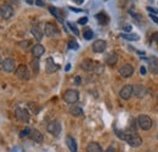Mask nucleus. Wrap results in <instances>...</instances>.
<instances>
[{"mask_svg":"<svg viewBox=\"0 0 158 152\" xmlns=\"http://www.w3.org/2000/svg\"><path fill=\"white\" fill-rule=\"evenodd\" d=\"M29 45H30V41L29 40H23V41H20V43H19V46L22 50H28Z\"/></svg>","mask_w":158,"mask_h":152,"instance_id":"29","label":"nucleus"},{"mask_svg":"<svg viewBox=\"0 0 158 152\" xmlns=\"http://www.w3.org/2000/svg\"><path fill=\"white\" fill-rule=\"evenodd\" d=\"M140 74H141V76H145V74H146V68L143 67V66L140 68Z\"/></svg>","mask_w":158,"mask_h":152,"instance_id":"36","label":"nucleus"},{"mask_svg":"<svg viewBox=\"0 0 158 152\" xmlns=\"http://www.w3.org/2000/svg\"><path fill=\"white\" fill-rule=\"evenodd\" d=\"M157 139H158V135H157Z\"/></svg>","mask_w":158,"mask_h":152,"instance_id":"45","label":"nucleus"},{"mask_svg":"<svg viewBox=\"0 0 158 152\" xmlns=\"http://www.w3.org/2000/svg\"><path fill=\"white\" fill-rule=\"evenodd\" d=\"M118 135L120 139H123L124 141H126L130 146H133V147H139L140 145L142 144V139L140 137L138 134H136V131L135 130H125L123 133H119L118 131Z\"/></svg>","mask_w":158,"mask_h":152,"instance_id":"1","label":"nucleus"},{"mask_svg":"<svg viewBox=\"0 0 158 152\" xmlns=\"http://www.w3.org/2000/svg\"><path fill=\"white\" fill-rule=\"evenodd\" d=\"M96 20L100 22L101 25H107L108 23V17H107V15L106 13H103V12H100V13H97L96 16Z\"/></svg>","mask_w":158,"mask_h":152,"instance_id":"24","label":"nucleus"},{"mask_svg":"<svg viewBox=\"0 0 158 152\" xmlns=\"http://www.w3.org/2000/svg\"><path fill=\"white\" fill-rule=\"evenodd\" d=\"M130 13H132V15L134 16V18H135V20H136V21H140V20H141V16H140V15H138V13H135L134 11H130Z\"/></svg>","mask_w":158,"mask_h":152,"instance_id":"34","label":"nucleus"},{"mask_svg":"<svg viewBox=\"0 0 158 152\" xmlns=\"http://www.w3.org/2000/svg\"><path fill=\"white\" fill-rule=\"evenodd\" d=\"M75 84L77 85L80 84V77H75Z\"/></svg>","mask_w":158,"mask_h":152,"instance_id":"40","label":"nucleus"},{"mask_svg":"<svg viewBox=\"0 0 158 152\" xmlns=\"http://www.w3.org/2000/svg\"><path fill=\"white\" fill-rule=\"evenodd\" d=\"M138 124L139 127L142 129V130H150L152 128V119L146 116V114H141V116H139L138 118Z\"/></svg>","mask_w":158,"mask_h":152,"instance_id":"4","label":"nucleus"},{"mask_svg":"<svg viewBox=\"0 0 158 152\" xmlns=\"http://www.w3.org/2000/svg\"><path fill=\"white\" fill-rule=\"evenodd\" d=\"M1 62H3V61H1V57H0V64H1Z\"/></svg>","mask_w":158,"mask_h":152,"instance_id":"44","label":"nucleus"},{"mask_svg":"<svg viewBox=\"0 0 158 152\" xmlns=\"http://www.w3.org/2000/svg\"><path fill=\"white\" fill-rule=\"evenodd\" d=\"M15 74L21 80H27V79H29V77H30L29 71H28V67H27L26 64H20V66L16 68Z\"/></svg>","mask_w":158,"mask_h":152,"instance_id":"7","label":"nucleus"},{"mask_svg":"<svg viewBox=\"0 0 158 152\" xmlns=\"http://www.w3.org/2000/svg\"><path fill=\"white\" fill-rule=\"evenodd\" d=\"M63 100H65V102H67V104L73 105L79 100V93L74 89L66 90L65 94H63Z\"/></svg>","mask_w":158,"mask_h":152,"instance_id":"2","label":"nucleus"},{"mask_svg":"<svg viewBox=\"0 0 158 152\" xmlns=\"http://www.w3.org/2000/svg\"><path fill=\"white\" fill-rule=\"evenodd\" d=\"M44 52H45V48L42 44H35L33 49H32V54H33L34 58H39L40 56H43Z\"/></svg>","mask_w":158,"mask_h":152,"instance_id":"15","label":"nucleus"},{"mask_svg":"<svg viewBox=\"0 0 158 152\" xmlns=\"http://www.w3.org/2000/svg\"><path fill=\"white\" fill-rule=\"evenodd\" d=\"M146 152H150V151H146Z\"/></svg>","mask_w":158,"mask_h":152,"instance_id":"46","label":"nucleus"},{"mask_svg":"<svg viewBox=\"0 0 158 152\" xmlns=\"http://www.w3.org/2000/svg\"><path fill=\"white\" fill-rule=\"evenodd\" d=\"M30 32H32L33 37H34V38L37 39L38 41H42V39H43V32H42V29H40L38 26H33V27H32Z\"/></svg>","mask_w":158,"mask_h":152,"instance_id":"22","label":"nucleus"},{"mask_svg":"<svg viewBox=\"0 0 158 152\" xmlns=\"http://www.w3.org/2000/svg\"><path fill=\"white\" fill-rule=\"evenodd\" d=\"M68 112L71 116H73V117H80V116H83V110L82 107H79V106H77V105H72L69 110H68Z\"/></svg>","mask_w":158,"mask_h":152,"instance_id":"18","label":"nucleus"},{"mask_svg":"<svg viewBox=\"0 0 158 152\" xmlns=\"http://www.w3.org/2000/svg\"><path fill=\"white\" fill-rule=\"evenodd\" d=\"M29 136H30V139L33 141H35V142H43V140H44L43 134L38 130V129H33V130H30V135Z\"/></svg>","mask_w":158,"mask_h":152,"instance_id":"17","label":"nucleus"},{"mask_svg":"<svg viewBox=\"0 0 158 152\" xmlns=\"http://www.w3.org/2000/svg\"><path fill=\"white\" fill-rule=\"evenodd\" d=\"M1 68H3V71H5L7 73H10V72H13V71H16V62H15V60L13 58H5L4 61L1 62Z\"/></svg>","mask_w":158,"mask_h":152,"instance_id":"8","label":"nucleus"},{"mask_svg":"<svg viewBox=\"0 0 158 152\" xmlns=\"http://www.w3.org/2000/svg\"><path fill=\"white\" fill-rule=\"evenodd\" d=\"M147 10H148V11H150V12H153V15H156V13L158 12V11L156 10V9H152L151 6H148V7H147Z\"/></svg>","mask_w":158,"mask_h":152,"instance_id":"37","label":"nucleus"},{"mask_svg":"<svg viewBox=\"0 0 158 152\" xmlns=\"http://www.w3.org/2000/svg\"><path fill=\"white\" fill-rule=\"evenodd\" d=\"M133 95H134L133 94V85H130V84L124 85L119 91V96H120V99H123V100H129Z\"/></svg>","mask_w":158,"mask_h":152,"instance_id":"10","label":"nucleus"},{"mask_svg":"<svg viewBox=\"0 0 158 152\" xmlns=\"http://www.w3.org/2000/svg\"><path fill=\"white\" fill-rule=\"evenodd\" d=\"M150 70L152 73H158V58L152 57L150 60Z\"/></svg>","mask_w":158,"mask_h":152,"instance_id":"23","label":"nucleus"},{"mask_svg":"<svg viewBox=\"0 0 158 152\" xmlns=\"http://www.w3.org/2000/svg\"><path fill=\"white\" fill-rule=\"evenodd\" d=\"M73 1L77 3V4H79V5H80V4H83V3H84V0H73Z\"/></svg>","mask_w":158,"mask_h":152,"instance_id":"42","label":"nucleus"},{"mask_svg":"<svg viewBox=\"0 0 158 152\" xmlns=\"http://www.w3.org/2000/svg\"><path fill=\"white\" fill-rule=\"evenodd\" d=\"M69 70H71V63H68V64L66 66V71H69Z\"/></svg>","mask_w":158,"mask_h":152,"instance_id":"43","label":"nucleus"},{"mask_svg":"<svg viewBox=\"0 0 158 152\" xmlns=\"http://www.w3.org/2000/svg\"><path fill=\"white\" fill-rule=\"evenodd\" d=\"M35 4H37L38 6H44V3L42 1V0H37V1H35Z\"/></svg>","mask_w":158,"mask_h":152,"instance_id":"39","label":"nucleus"},{"mask_svg":"<svg viewBox=\"0 0 158 152\" xmlns=\"http://www.w3.org/2000/svg\"><path fill=\"white\" fill-rule=\"evenodd\" d=\"M44 34L49 38H55V37L60 35V31H58L56 25L51 23V22H46L44 26Z\"/></svg>","mask_w":158,"mask_h":152,"instance_id":"3","label":"nucleus"},{"mask_svg":"<svg viewBox=\"0 0 158 152\" xmlns=\"http://www.w3.org/2000/svg\"><path fill=\"white\" fill-rule=\"evenodd\" d=\"M49 10H50V12L57 18L58 21H60V22H63V18H62V16H61V12L58 11V9L54 7V6H50V7H49Z\"/></svg>","mask_w":158,"mask_h":152,"instance_id":"25","label":"nucleus"},{"mask_svg":"<svg viewBox=\"0 0 158 152\" xmlns=\"http://www.w3.org/2000/svg\"><path fill=\"white\" fill-rule=\"evenodd\" d=\"M120 37L123 39H126V40H133V41L139 40V35L138 34H120Z\"/></svg>","mask_w":158,"mask_h":152,"instance_id":"27","label":"nucleus"},{"mask_svg":"<svg viewBox=\"0 0 158 152\" xmlns=\"http://www.w3.org/2000/svg\"><path fill=\"white\" fill-rule=\"evenodd\" d=\"M124 29H125L126 32H130V31H132V26H125Z\"/></svg>","mask_w":158,"mask_h":152,"instance_id":"41","label":"nucleus"},{"mask_svg":"<svg viewBox=\"0 0 158 152\" xmlns=\"http://www.w3.org/2000/svg\"><path fill=\"white\" fill-rule=\"evenodd\" d=\"M105 61H106V63L108 64V66H114V64L117 63V61H118V56H117V54L111 52L106 56Z\"/></svg>","mask_w":158,"mask_h":152,"instance_id":"20","label":"nucleus"},{"mask_svg":"<svg viewBox=\"0 0 158 152\" xmlns=\"http://www.w3.org/2000/svg\"><path fill=\"white\" fill-rule=\"evenodd\" d=\"M15 117L17 121H20L22 123H27V122H29V112L27 111L26 108H22V107H17L15 110Z\"/></svg>","mask_w":158,"mask_h":152,"instance_id":"5","label":"nucleus"},{"mask_svg":"<svg viewBox=\"0 0 158 152\" xmlns=\"http://www.w3.org/2000/svg\"><path fill=\"white\" fill-rule=\"evenodd\" d=\"M87 152H103V150L97 142H90L87 146Z\"/></svg>","mask_w":158,"mask_h":152,"instance_id":"21","label":"nucleus"},{"mask_svg":"<svg viewBox=\"0 0 158 152\" xmlns=\"http://www.w3.org/2000/svg\"><path fill=\"white\" fill-rule=\"evenodd\" d=\"M66 144L68 146V149L71 152H77V142L74 140V137H72L71 135H68L66 137Z\"/></svg>","mask_w":158,"mask_h":152,"instance_id":"19","label":"nucleus"},{"mask_svg":"<svg viewBox=\"0 0 158 152\" xmlns=\"http://www.w3.org/2000/svg\"><path fill=\"white\" fill-rule=\"evenodd\" d=\"M28 135H30V129L29 128H24L23 130H21V133H20L21 137H26V136H28Z\"/></svg>","mask_w":158,"mask_h":152,"instance_id":"32","label":"nucleus"},{"mask_svg":"<svg viewBox=\"0 0 158 152\" xmlns=\"http://www.w3.org/2000/svg\"><path fill=\"white\" fill-rule=\"evenodd\" d=\"M80 67H82V70L87 71V72H90V71L95 70V63H94V61H91V60L87 58V60H84V61H82Z\"/></svg>","mask_w":158,"mask_h":152,"instance_id":"16","label":"nucleus"},{"mask_svg":"<svg viewBox=\"0 0 158 152\" xmlns=\"http://www.w3.org/2000/svg\"><path fill=\"white\" fill-rule=\"evenodd\" d=\"M68 48L72 49V50H78L79 45H78V43H77L74 39H72V40H69V43H68Z\"/></svg>","mask_w":158,"mask_h":152,"instance_id":"30","label":"nucleus"},{"mask_svg":"<svg viewBox=\"0 0 158 152\" xmlns=\"http://www.w3.org/2000/svg\"><path fill=\"white\" fill-rule=\"evenodd\" d=\"M0 16L5 20H9L13 16V9L10 5H1L0 6Z\"/></svg>","mask_w":158,"mask_h":152,"instance_id":"13","label":"nucleus"},{"mask_svg":"<svg viewBox=\"0 0 158 152\" xmlns=\"http://www.w3.org/2000/svg\"><path fill=\"white\" fill-rule=\"evenodd\" d=\"M79 25H87L88 23V17H82L80 20L78 21Z\"/></svg>","mask_w":158,"mask_h":152,"instance_id":"33","label":"nucleus"},{"mask_svg":"<svg viewBox=\"0 0 158 152\" xmlns=\"http://www.w3.org/2000/svg\"><path fill=\"white\" fill-rule=\"evenodd\" d=\"M83 37L87 40H90V39H93V37H94V32L91 31V29H89V28H87L84 31V33H83Z\"/></svg>","mask_w":158,"mask_h":152,"instance_id":"28","label":"nucleus"},{"mask_svg":"<svg viewBox=\"0 0 158 152\" xmlns=\"http://www.w3.org/2000/svg\"><path fill=\"white\" fill-rule=\"evenodd\" d=\"M118 73L123 77V78H129V77H132L133 76V73H134V67L132 66L130 63H125L123 64L119 70H118Z\"/></svg>","mask_w":158,"mask_h":152,"instance_id":"9","label":"nucleus"},{"mask_svg":"<svg viewBox=\"0 0 158 152\" xmlns=\"http://www.w3.org/2000/svg\"><path fill=\"white\" fill-rule=\"evenodd\" d=\"M67 26L69 27V29H71L72 32H73V33H74L75 35H79V31H78V28L75 27L74 23H72V22H68V23H67Z\"/></svg>","mask_w":158,"mask_h":152,"instance_id":"31","label":"nucleus"},{"mask_svg":"<svg viewBox=\"0 0 158 152\" xmlns=\"http://www.w3.org/2000/svg\"><path fill=\"white\" fill-rule=\"evenodd\" d=\"M30 67L32 70H33V72L37 74V73L39 72V58H33L30 61Z\"/></svg>","mask_w":158,"mask_h":152,"instance_id":"26","label":"nucleus"},{"mask_svg":"<svg viewBox=\"0 0 158 152\" xmlns=\"http://www.w3.org/2000/svg\"><path fill=\"white\" fill-rule=\"evenodd\" d=\"M105 152H116V150H114V147H113V146H110Z\"/></svg>","mask_w":158,"mask_h":152,"instance_id":"38","label":"nucleus"},{"mask_svg":"<svg viewBox=\"0 0 158 152\" xmlns=\"http://www.w3.org/2000/svg\"><path fill=\"white\" fill-rule=\"evenodd\" d=\"M133 94L136 96L138 99H142L143 96L147 94V89H146V86L142 84H135V85H133Z\"/></svg>","mask_w":158,"mask_h":152,"instance_id":"11","label":"nucleus"},{"mask_svg":"<svg viewBox=\"0 0 158 152\" xmlns=\"http://www.w3.org/2000/svg\"><path fill=\"white\" fill-rule=\"evenodd\" d=\"M150 17H151V20H152L153 22H156V23L158 25V17H157L156 15H152V13H151V15H150Z\"/></svg>","mask_w":158,"mask_h":152,"instance_id":"35","label":"nucleus"},{"mask_svg":"<svg viewBox=\"0 0 158 152\" xmlns=\"http://www.w3.org/2000/svg\"><path fill=\"white\" fill-rule=\"evenodd\" d=\"M46 130L50 133L51 135L54 136H58L61 134V130H62V127H61V123L58 122V121H52L48 124V127H46Z\"/></svg>","mask_w":158,"mask_h":152,"instance_id":"6","label":"nucleus"},{"mask_svg":"<svg viewBox=\"0 0 158 152\" xmlns=\"http://www.w3.org/2000/svg\"><path fill=\"white\" fill-rule=\"evenodd\" d=\"M106 48H107V43H106L105 40H101V39L95 40L94 44H93V51L96 52V54L103 52L106 50Z\"/></svg>","mask_w":158,"mask_h":152,"instance_id":"12","label":"nucleus"},{"mask_svg":"<svg viewBox=\"0 0 158 152\" xmlns=\"http://www.w3.org/2000/svg\"><path fill=\"white\" fill-rule=\"evenodd\" d=\"M58 68H60V66H58L57 63H55V61L51 58V57H49L46 60V62H45V70H46L48 73H55L56 71H58Z\"/></svg>","mask_w":158,"mask_h":152,"instance_id":"14","label":"nucleus"}]
</instances>
